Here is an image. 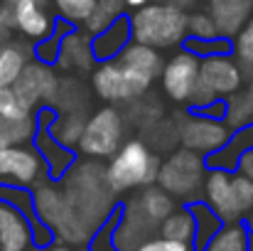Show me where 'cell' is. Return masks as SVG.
I'll return each instance as SVG.
<instances>
[{
	"mask_svg": "<svg viewBox=\"0 0 253 251\" xmlns=\"http://www.w3.org/2000/svg\"><path fill=\"white\" fill-rule=\"evenodd\" d=\"M135 204H138V209H140L153 224L168 219L169 214L174 212L172 197H169L163 187H153V185H148V187L143 190V195H140V200H138Z\"/></svg>",
	"mask_w": 253,
	"mask_h": 251,
	"instance_id": "ffe728a7",
	"label": "cell"
},
{
	"mask_svg": "<svg viewBox=\"0 0 253 251\" xmlns=\"http://www.w3.org/2000/svg\"><path fill=\"white\" fill-rule=\"evenodd\" d=\"M158 158L140 141H128L121 151H116L111 165L106 167V182L113 192H123L140 185L148 187L158 177Z\"/></svg>",
	"mask_w": 253,
	"mask_h": 251,
	"instance_id": "3957f363",
	"label": "cell"
},
{
	"mask_svg": "<svg viewBox=\"0 0 253 251\" xmlns=\"http://www.w3.org/2000/svg\"><path fill=\"white\" fill-rule=\"evenodd\" d=\"M135 251H189V244L182 242H169V239H148Z\"/></svg>",
	"mask_w": 253,
	"mask_h": 251,
	"instance_id": "836d02e7",
	"label": "cell"
},
{
	"mask_svg": "<svg viewBox=\"0 0 253 251\" xmlns=\"http://www.w3.org/2000/svg\"><path fill=\"white\" fill-rule=\"evenodd\" d=\"M204 251H249V234L239 224H226L221 232L214 234Z\"/></svg>",
	"mask_w": 253,
	"mask_h": 251,
	"instance_id": "484cf974",
	"label": "cell"
},
{
	"mask_svg": "<svg viewBox=\"0 0 253 251\" xmlns=\"http://www.w3.org/2000/svg\"><path fill=\"white\" fill-rule=\"evenodd\" d=\"M253 0H211L209 2V17L216 25L219 35H239L241 27L251 20Z\"/></svg>",
	"mask_w": 253,
	"mask_h": 251,
	"instance_id": "7c38bea8",
	"label": "cell"
},
{
	"mask_svg": "<svg viewBox=\"0 0 253 251\" xmlns=\"http://www.w3.org/2000/svg\"><path fill=\"white\" fill-rule=\"evenodd\" d=\"M121 138H123V121H121L118 111L101 108L98 113H93L86 121L79 146H82V153L86 155L108 158V155H116Z\"/></svg>",
	"mask_w": 253,
	"mask_h": 251,
	"instance_id": "8992f818",
	"label": "cell"
},
{
	"mask_svg": "<svg viewBox=\"0 0 253 251\" xmlns=\"http://www.w3.org/2000/svg\"><path fill=\"white\" fill-rule=\"evenodd\" d=\"M239 167H241V172H244L246 177H251V180H253V148H251V151H246V153L241 155Z\"/></svg>",
	"mask_w": 253,
	"mask_h": 251,
	"instance_id": "d590c367",
	"label": "cell"
},
{
	"mask_svg": "<svg viewBox=\"0 0 253 251\" xmlns=\"http://www.w3.org/2000/svg\"><path fill=\"white\" fill-rule=\"evenodd\" d=\"M130 30L138 45L145 47H174L187 35V15L184 10L169 2H153L138 7L130 20Z\"/></svg>",
	"mask_w": 253,
	"mask_h": 251,
	"instance_id": "7a4b0ae2",
	"label": "cell"
},
{
	"mask_svg": "<svg viewBox=\"0 0 253 251\" xmlns=\"http://www.w3.org/2000/svg\"><path fill=\"white\" fill-rule=\"evenodd\" d=\"M204 192L209 197V204L214 207V212L226 219L229 224H234L241 217V209L234 200V190H231V177L224 170H211L209 177L204 180Z\"/></svg>",
	"mask_w": 253,
	"mask_h": 251,
	"instance_id": "4fadbf2b",
	"label": "cell"
},
{
	"mask_svg": "<svg viewBox=\"0 0 253 251\" xmlns=\"http://www.w3.org/2000/svg\"><path fill=\"white\" fill-rule=\"evenodd\" d=\"M15 30V20H12V7L0 2V45L7 42L10 32Z\"/></svg>",
	"mask_w": 253,
	"mask_h": 251,
	"instance_id": "e575fe53",
	"label": "cell"
},
{
	"mask_svg": "<svg viewBox=\"0 0 253 251\" xmlns=\"http://www.w3.org/2000/svg\"><path fill=\"white\" fill-rule=\"evenodd\" d=\"M121 10H123V2H121V0H96V5H93L91 15L84 20L86 30H88L91 35L103 32L113 20H118Z\"/></svg>",
	"mask_w": 253,
	"mask_h": 251,
	"instance_id": "4316f807",
	"label": "cell"
},
{
	"mask_svg": "<svg viewBox=\"0 0 253 251\" xmlns=\"http://www.w3.org/2000/svg\"><path fill=\"white\" fill-rule=\"evenodd\" d=\"M93 86H96L98 96H103L108 101H128V99L140 96L150 86V82L133 74L123 64H103L93 74Z\"/></svg>",
	"mask_w": 253,
	"mask_h": 251,
	"instance_id": "52a82bcc",
	"label": "cell"
},
{
	"mask_svg": "<svg viewBox=\"0 0 253 251\" xmlns=\"http://www.w3.org/2000/svg\"><path fill=\"white\" fill-rule=\"evenodd\" d=\"M0 2H2V5H10V7H12V5H15L17 0H0Z\"/></svg>",
	"mask_w": 253,
	"mask_h": 251,
	"instance_id": "f35d334b",
	"label": "cell"
},
{
	"mask_svg": "<svg viewBox=\"0 0 253 251\" xmlns=\"http://www.w3.org/2000/svg\"><path fill=\"white\" fill-rule=\"evenodd\" d=\"M253 118V101L251 94H231L229 99V108H226V121L231 126H244Z\"/></svg>",
	"mask_w": 253,
	"mask_h": 251,
	"instance_id": "f1b7e54d",
	"label": "cell"
},
{
	"mask_svg": "<svg viewBox=\"0 0 253 251\" xmlns=\"http://www.w3.org/2000/svg\"><path fill=\"white\" fill-rule=\"evenodd\" d=\"M35 2H44V0H35Z\"/></svg>",
	"mask_w": 253,
	"mask_h": 251,
	"instance_id": "b9f144b4",
	"label": "cell"
},
{
	"mask_svg": "<svg viewBox=\"0 0 253 251\" xmlns=\"http://www.w3.org/2000/svg\"><path fill=\"white\" fill-rule=\"evenodd\" d=\"M251 227H253V214H251Z\"/></svg>",
	"mask_w": 253,
	"mask_h": 251,
	"instance_id": "7bdbcfd3",
	"label": "cell"
},
{
	"mask_svg": "<svg viewBox=\"0 0 253 251\" xmlns=\"http://www.w3.org/2000/svg\"><path fill=\"white\" fill-rule=\"evenodd\" d=\"M160 74H163V86H165L169 99L187 101L194 84H197V77H199V62L194 54L182 52V54L169 59Z\"/></svg>",
	"mask_w": 253,
	"mask_h": 251,
	"instance_id": "9c48e42d",
	"label": "cell"
},
{
	"mask_svg": "<svg viewBox=\"0 0 253 251\" xmlns=\"http://www.w3.org/2000/svg\"><path fill=\"white\" fill-rule=\"evenodd\" d=\"M160 187L177 195V197H194L204 182V165L199 160V155L194 151H177L172 153L163 165L158 167V177Z\"/></svg>",
	"mask_w": 253,
	"mask_h": 251,
	"instance_id": "5b68a950",
	"label": "cell"
},
{
	"mask_svg": "<svg viewBox=\"0 0 253 251\" xmlns=\"http://www.w3.org/2000/svg\"><path fill=\"white\" fill-rule=\"evenodd\" d=\"M35 207H37V214L57 229V234L64 239V242H72V244H82L88 239L91 229L86 227V222L74 212V207L67 202V197L54 190V187H40L37 195H35Z\"/></svg>",
	"mask_w": 253,
	"mask_h": 251,
	"instance_id": "277c9868",
	"label": "cell"
},
{
	"mask_svg": "<svg viewBox=\"0 0 253 251\" xmlns=\"http://www.w3.org/2000/svg\"><path fill=\"white\" fill-rule=\"evenodd\" d=\"M187 30L197 37V40H216L219 32H216V25L214 20L209 17V12H194L187 17Z\"/></svg>",
	"mask_w": 253,
	"mask_h": 251,
	"instance_id": "4dcf8cb0",
	"label": "cell"
},
{
	"mask_svg": "<svg viewBox=\"0 0 253 251\" xmlns=\"http://www.w3.org/2000/svg\"><path fill=\"white\" fill-rule=\"evenodd\" d=\"M179 141L187 151H216L229 141V131L211 118H187L179 128Z\"/></svg>",
	"mask_w": 253,
	"mask_h": 251,
	"instance_id": "30bf717a",
	"label": "cell"
},
{
	"mask_svg": "<svg viewBox=\"0 0 253 251\" xmlns=\"http://www.w3.org/2000/svg\"><path fill=\"white\" fill-rule=\"evenodd\" d=\"M249 94H251V101H253V86H251V91H249Z\"/></svg>",
	"mask_w": 253,
	"mask_h": 251,
	"instance_id": "60d3db41",
	"label": "cell"
},
{
	"mask_svg": "<svg viewBox=\"0 0 253 251\" xmlns=\"http://www.w3.org/2000/svg\"><path fill=\"white\" fill-rule=\"evenodd\" d=\"M40 175V158L27 148H2L0 151V180H15L20 185L32 182Z\"/></svg>",
	"mask_w": 253,
	"mask_h": 251,
	"instance_id": "5bb4252c",
	"label": "cell"
},
{
	"mask_svg": "<svg viewBox=\"0 0 253 251\" xmlns=\"http://www.w3.org/2000/svg\"><path fill=\"white\" fill-rule=\"evenodd\" d=\"M30 244V227L20 212L0 202V251H25Z\"/></svg>",
	"mask_w": 253,
	"mask_h": 251,
	"instance_id": "9a60e30c",
	"label": "cell"
},
{
	"mask_svg": "<svg viewBox=\"0 0 253 251\" xmlns=\"http://www.w3.org/2000/svg\"><path fill=\"white\" fill-rule=\"evenodd\" d=\"M12 91L27 108H32L40 101H54L59 94V82L44 64H25L17 82L12 84Z\"/></svg>",
	"mask_w": 253,
	"mask_h": 251,
	"instance_id": "ba28073f",
	"label": "cell"
},
{
	"mask_svg": "<svg viewBox=\"0 0 253 251\" xmlns=\"http://www.w3.org/2000/svg\"><path fill=\"white\" fill-rule=\"evenodd\" d=\"M118 64H123L126 69H130L133 74H138V77H143L148 82H153L163 72V59H160L158 50L138 45V42L121 50V62Z\"/></svg>",
	"mask_w": 253,
	"mask_h": 251,
	"instance_id": "2e32d148",
	"label": "cell"
},
{
	"mask_svg": "<svg viewBox=\"0 0 253 251\" xmlns=\"http://www.w3.org/2000/svg\"><path fill=\"white\" fill-rule=\"evenodd\" d=\"M128 30H130V22L126 20H113L93 42V54L96 57H111L116 52H121L126 47V40H128Z\"/></svg>",
	"mask_w": 253,
	"mask_h": 251,
	"instance_id": "7402d4cb",
	"label": "cell"
},
{
	"mask_svg": "<svg viewBox=\"0 0 253 251\" xmlns=\"http://www.w3.org/2000/svg\"><path fill=\"white\" fill-rule=\"evenodd\" d=\"M12 20H15V27L25 32L30 40H42L52 27L47 12L35 0H17L12 5Z\"/></svg>",
	"mask_w": 253,
	"mask_h": 251,
	"instance_id": "e0dca14e",
	"label": "cell"
},
{
	"mask_svg": "<svg viewBox=\"0 0 253 251\" xmlns=\"http://www.w3.org/2000/svg\"><path fill=\"white\" fill-rule=\"evenodd\" d=\"M192 2H194V0H169V5H174V7H179V10H182L184 5H192Z\"/></svg>",
	"mask_w": 253,
	"mask_h": 251,
	"instance_id": "74e56055",
	"label": "cell"
},
{
	"mask_svg": "<svg viewBox=\"0 0 253 251\" xmlns=\"http://www.w3.org/2000/svg\"><path fill=\"white\" fill-rule=\"evenodd\" d=\"M163 239L169 242H192L194 232H197V222H194V214L192 212H174L169 214L168 219H163Z\"/></svg>",
	"mask_w": 253,
	"mask_h": 251,
	"instance_id": "d4e9b609",
	"label": "cell"
},
{
	"mask_svg": "<svg viewBox=\"0 0 253 251\" xmlns=\"http://www.w3.org/2000/svg\"><path fill=\"white\" fill-rule=\"evenodd\" d=\"M113 190L106 182V170L96 163H82L72 170L67 180L64 197L74 207V212L86 222L88 229H93L106 212L113 204Z\"/></svg>",
	"mask_w": 253,
	"mask_h": 251,
	"instance_id": "6da1fadb",
	"label": "cell"
},
{
	"mask_svg": "<svg viewBox=\"0 0 253 251\" xmlns=\"http://www.w3.org/2000/svg\"><path fill=\"white\" fill-rule=\"evenodd\" d=\"M27 64V50L20 42L0 45V86H12Z\"/></svg>",
	"mask_w": 253,
	"mask_h": 251,
	"instance_id": "44dd1931",
	"label": "cell"
},
{
	"mask_svg": "<svg viewBox=\"0 0 253 251\" xmlns=\"http://www.w3.org/2000/svg\"><path fill=\"white\" fill-rule=\"evenodd\" d=\"M86 118L82 116V111H67L64 116H59V121L49 128V136L57 138L64 146H74L79 143L82 133H84Z\"/></svg>",
	"mask_w": 253,
	"mask_h": 251,
	"instance_id": "cb8c5ba5",
	"label": "cell"
},
{
	"mask_svg": "<svg viewBox=\"0 0 253 251\" xmlns=\"http://www.w3.org/2000/svg\"><path fill=\"white\" fill-rule=\"evenodd\" d=\"M49 251H69L67 247H54V249H49Z\"/></svg>",
	"mask_w": 253,
	"mask_h": 251,
	"instance_id": "ab89813d",
	"label": "cell"
},
{
	"mask_svg": "<svg viewBox=\"0 0 253 251\" xmlns=\"http://www.w3.org/2000/svg\"><path fill=\"white\" fill-rule=\"evenodd\" d=\"M123 5H128V7H143V5H148V2H160V0H121Z\"/></svg>",
	"mask_w": 253,
	"mask_h": 251,
	"instance_id": "8d00e7d4",
	"label": "cell"
},
{
	"mask_svg": "<svg viewBox=\"0 0 253 251\" xmlns=\"http://www.w3.org/2000/svg\"><path fill=\"white\" fill-rule=\"evenodd\" d=\"M153 222L138 209V204L128 207L126 217H123V224L118 227L116 232V244L121 251H135L140 244L148 242V232H150Z\"/></svg>",
	"mask_w": 253,
	"mask_h": 251,
	"instance_id": "ac0fdd59",
	"label": "cell"
},
{
	"mask_svg": "<svg viewBox=\"0 0 253 251\" xmlns=\"http://www.w3.org/2000/svg\"><path fill=\"white\" fill-rule=\"evenodd\" d=\"M0 116H10V118L30 116V108L20 101L12 86H0Z\"/></svg>",
	"mask_w": 253,
	"mask_h": 251,
	"instance_id": "1f68e13d",
	"label": "cell"
},
{
	"mask_svg": "<svg viewBox=\"0 0 253 251\" xmlns=\"http://www.w3.org/2000/svg\"><path fill=\"white\" fill-rule=\"evenodd\" d=\"M54 2H57V10L62 12V17H67L72 22H84L96 5V0H54Z\"/></svg>",
	"mask_w": 253,
	"mask_h": 251,
	"instance_id": "f546056e",
	"label": "cell"
},
{
	"mask_svg": "<svg viewBox=\"0 0 253 251\" xmlns=\"http://www.w3.org/2000/svg\"><path fill=\"white\" fill-rule=\"evenodd\" d=\"M236 59H239V72L246 74V77H253V20H249L239 37H236Z\"/></svg>",
	"mask_w": 253,
	"mask_h": 251,
	"instance_id": "83f0119b",
	"label": "cell"
},
{
	"mask_svg": "<svg viewBox=\"0 0 253 251\" xmlns=\"http://www.w3.org/2000/svg\"><path fill=\"white\" fill-rule=\"evenodd\" d=\"M199 82L204 84L214 96L219 94H234L241 86V72L239 67L226 57H207L199 64Z\"/></svg>",
	"mask_w": 253,
	"mask_h": 251,
	"instance_id": "8fae6325",
	"label": "cell"
},
{
	"mask_svg": "<svg viewBox=\"0 0 253 251\" xmlns=\"http://www.w3.org/2000/svg\"><path fill=\"white\" fill-rule=\"evenodd\" d=\"M32 131H35V121L30 116H20V118L0 116V151L22 146L32 136Z\"/></svg>",
	"mask_w": 253,
	"mask_h": 251,
	"instance_id": "603a6c76",
	"label": "cell"
},
{
	"mask_svg": "<svg viewBox=\"0 0 253 251\" xmlns=\"http://www.w3.org/2000/svg\"><path fill=\"white\" fill-rule=\"evenodd\" d=\"M231 190H234V200H236L241 214L253 209V180L251 177H246V175L234 177L231 180Z\"/></svg>",
	"mask_w": 253,
	"mask_h": 251,
	"instance_id": "d6a6232c",
	"label": "cell"
},
{
	"mask_svg": "<svg viewBox=\"0 0 253 251\" xmlns=\"http://www.w3.org/2000/svg\"><path fill=\"white\" fill-rule=\"evenodd\" d=\"M93 62V52H91V42L86 40L84 35L79 32H72L62 40V47H59V64L64 69H79L84 72L91 67Z\"/></svg>",
	"mask_w": 253,
	"mask_h": 251,
	"instance_id": "d6986e66",
	"label": "cell"
}]
</instances>
